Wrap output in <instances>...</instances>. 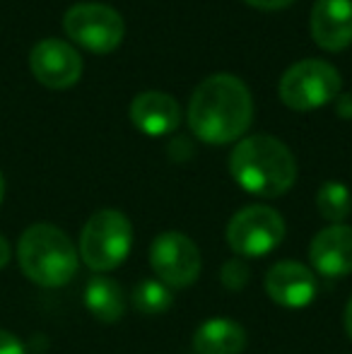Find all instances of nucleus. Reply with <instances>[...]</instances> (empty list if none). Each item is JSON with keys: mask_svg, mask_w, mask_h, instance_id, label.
Masks as SVG:
<instances>
[{"mask_svg": "<svg viewBox=\"0 0 352 354\" xmlns=\"http://www.w3.org/2000/svg\"><path fill=\"white\" fill-rule=\"evenodd\" d=\"M254 118V99L237 75L217 73L193 89L188 126L210 145H227L241 138Z\"/></svg>", "mask_w": 352, "mask_h": 354, "instance_id": "nucleus-1", "label": "nucleus"}, {"mask_svg": "<svg viewBox=\"0 0 352 354\" xmlns=\"http://www.w3.org/2000/svg\"><path fill=\"white\" fill-rule=\"evenodd\" d=\"M230 171L244 191L261 198H277L297 181V162L285 142L272 136L239 140L230 157Z\"/></svg>", "mask_w": 352, "mask_h": 354, "instance_id": "nucleus-2", "label": "nucleus"}, {"mask_svg": "<svg viewBox=\"0 0 352 354\" xmlns=\"http://www.w3.org/2000/svg\"><path fill=\"white\" fill-rule=\"evenodd\" d=\"M22 272L39 287H63L77 275V258L71 236L53 224H32L17 246Z\"/></svg>", "mask_w": 352, "mask_h": 354, "instance_id": "nucleus-3", "label": "nucleus"}, {"mask_svg": "<svg viewBox=\"0 0 352 354\" xmlns=\"http://www.w3.org/2000/svg\"><path fill=\"white\" fill-rule=\"evenodd\" d=\"M133 246L131 219L118 210H99L80 234V258L94 272H109L128 258Z\"/></svg>", "mask_w": 352, "mask_h": 354, "instance_id": "nucleus-4", "label": "nucleus"}, {"mask_svg": "<svg viewBox=\"0 0 352 354\" xmlns=\"http://www.w3.org/2000/svg\"><path fill=\"white\" fill-rule=\"evenodd\" d=\"M343 80L331 63L306 58L290 66L280 77V99L295 111H311L326 106L340 94Z\"/></svg>", "mask_w": 352, "mask_h": 354, "instance_id": "nucleus-5", "label": "nucleus"}, {"mask_svg": "<svg viewBox=\"0 0 352 354\" xmlns=\"http://www.w3.org/2000/svg\"><path fill=\"white\" fill-rule=\"evenodd\" d=\"M285 239V219L268 205H249L227 224V243L239 258H263Z\"/></svg>", "mask_w": 352, "mask_h": 354, "instance_id": "nucleus-6", "label": "nucleus"}, {"mask_svg": "<svg viewBox=\"0 0 352 354\" xmlns=\"http://www.w3.org/2000/svg\"><path fill=\"white\" fill-rule=\"evenodd\" d=\"M63 29L75 44L92 53H111L126 34V22L102 3H77L63 15Z\"/></svg>", "mask_w": 352, "mask_h": 354, "instance_id": "nucleus-7", "label": "nucleus"}, {"mask_svg": "<svg viewBox=\"0 0 352 354\" xmlns=\"http://www.w3.org/2000/svg\"><path fill=\"white\" fill-rule=\"evenodd\" d=\"M150 266L167 287H188L201 275V251L181 232H165L150 246Z\"/></svg>", "mask_w": 352, "mask_h": 354, "instance_id": "nucleus-8", "label": "nucleus"}, {"mask_svg": "<svg viewBox=\"0 0 352 354\" xmlns=\"http://www.w3.org/2000/svg\"><path fill=\"white\" fill-rule=\"evenodd\" d=\"M34 77L48 89H68L80 80L82 58L71 44L61 39H44L29 53Z\"/></svg>", "mask_w": 352, "mask_h": 354, "instance_id": "nucleus-9", "label": "nucleus"}, {"mask_svg": "<svg viewBox=\"0 0 352 354\" xmlns=\"http://www.w3.org/2000/svg\"><path fill=\"white\" fill-rule=\"evenodd\" d=\"M266 292L275 304L285 308H302L314 301L316 277L306 266L297 261H280L268 270Z\"/></svg>", "mask_w": 352, "mask_h": 354, "instance_id": "nucleus-10", "label": "nucleus"}, {"mask_svg": "<svg viewBox=\"0 0 352 354\" xmlns=\"http://www.w3.org/2000/svg\"><path fill=\"white\" fill-rule=\"evenodd\" d=\"M309 258L324 277H348L352 272V227L331 224L321 229L309 246Z\"/></svg>", "mask_w": 352, "mask_h": 354, "instance_id": "nucleus-11", "label": "nucleus"}, {"mask_svg": "<svg viewBox=\"0 0 352 354\" xmlns=\"http://www.w3.org/2000/svg\"><path fill=\"white\" fill-rule=\"evenodd\" d=\"M311 37L326 51L352 44V0H316L311 8Z\"/></svg>", "mask_w": 352, "mask_h": 354, "instance_id": "nucleus-12", "label": "nucleus"}, {"mask_svg": "<svg viewBox=\"0 0 352 354\" xmlns=\"http://www.w3.org/2000/svg\"><path fill=\"white\" fill-rule=\"evenodd\" d=\"M178 118V104L174 97H169L167 92H140L131 104V121L136 123V128L140 133L150 138L169 136L172 131H176Z\"/></svg>", "mask_w": 352, "mask_h": 354, "instance_id": "nucleus-13", "label": "nucleus"}, {"mask_svg": "<svg viewBox=\"0 0 352 354\" xmlns=\"http://www.w3.org/2000/svg\"><path fill=\"white\" fill-rule=\"evenodd\" d=\"M196 354H241L246 350V330L230 318H210L193 335Z\"/></svg>", "mask_w": 352, "mask_h": 354, "instance_id": "nucleus-14", "label": "nucleus"}, {"mask_svg": "<svg viewBox=\"0 0 352 354\" xmlns=\"http://www.w3.org/2000/svg\"><path fill=\"white\" fill-rule=\"evenodd\" d=\"M85 306L97 321H118L126 311V297H123L121 284L111 277L94 275L85 287Z\"/></svg>", "mask_w": 352, "mask_h": 354, "instance_id": "nucleus-15", "label": "nucleus"}, {"mask_svg": "<svg viewBox=\"0 0 352 354\" xmlns=\"http://www.w3.org/2000/svg\"><path fill=\"white\" fill-rule=\"evenodd\" d=\"M316 207L321 217L333 224H340L352 212V193L345 183L340 181H326L321 183L316 193Z\"/></svg>", "mask_w": 352, "mask_h": 354, "instance_id": "nucleus-16", "label": "nucleus"}, {"mask_svg": "<svg viewBox=\"0 0 352 354\" xmlns=\"http://www.w3.org/2000/svg\"><path fill=\"white\" fill-rule=\"evenodd\" d=\"M174 304V294L160 280H145L133 289V306L142 316H162Z\"/></svg>", "mask_w": 352, "mask_h": 354, "instance_id": "nucleus-17", "label": "nucleus"}, {"mask_svg": "<svg viewBox=\"0 0 352 354\" xmlns=\"http://www.w3.org/2000/svg\"><path fill=\"white\" fill-rule=\"evenodd\" d=\"M220 282L225 284L230 292H239V289H244L246 282H249V268H246L244 258H239V256L230 258L220 270Z\"/></svg>", "mask_w": 352, "mask_h": 354, "instance_id": "nucleus-18", "label": "nucleus"}, {"mask_svg": "<svg viewBox=\"0 0 352 354\" xmlns=\"http://www.w3.org/2000/svg\"><path fill=\"white\" fill-rule=\"evenodd\" d=\"M0 354H27L22 340L8 330H0Z\"/></svg>", "mask_w": 352, "mask_h": 354, "instance_id": "nucleus-19", "label": "nucleus"}, {"mask_svg": "<svg viewBox=\"0 0 352 354\" xmlns=\"http://www.w3.org/2000/svg\"><path fill=\"white\" fill-rule=\"evenodd\" d=\"M333 102H335V111H338V116L352 118V92H340Z\"/></svg>", "mask_w": 352, "mask_h": 354, "instance_id": "nucleus-20", "label": "nucleus"}, {"mask_svg": "<svg viewBox=\"0 0 352 354\" xmlns=\"http://www.w3.org/2000/svg\"><path fill=\"white\" fill-rule=\"evenodd\" d=\"M246 3L261 10H280V8H287L290 3H295V0H246Z\"/></svg>", "mask_w": 352, "mask_h": 354, "instance_id": "nucleus-21", "label": "nucleus"}, {"mask_svg": "<svg viewBox=\"0 0 352 354\" xmlns=\"http://www.w3.org/2000/svg\"><path fill=\"white\" fill-rule=\"evenodd\" d=\"M8 261H10V243H8V239L0 234V268L8 266Z\"/></svg>", "mask_w": 352, "mask_h": 354, "instance_id": "nucleus-22", "label": "nucleus"}, {"mask_svg": "<svg viewBox=\"0 0 352 354\" xmlns=\"http://www.w3.org/2000/svg\"><path fill=\"white\" fill-rule=\"evenodd\" d=\"M345 333H348V337L352 340V297H350L348 306H345Z\"/></svg>", "mask_w": 352, "mask_h": 354, "instance_id": "nucleus-23", "label": "nucleus"}, {"mask_svg": "<svg viewBox=\"0 0 352 354\" xmlns=\"http://www.w3.org/2000/svg\"><path fill=\"white\" fill-rule=\"evenodd\" d=\"M3 193H5V178H3V174H0V201H3Z\"/></svg>", "mask_w": 352, "mask_h": 354, "instance_id": "nucleus-24", "label": "nucleus"}]
</instances>
